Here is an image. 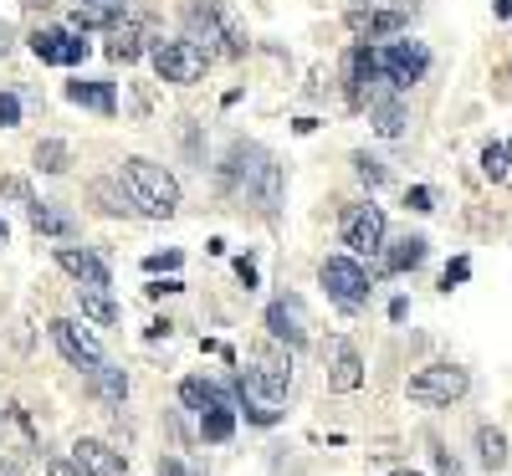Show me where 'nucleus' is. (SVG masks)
Segmentation results:
<instances>
[{"label":"nucleus","mask_w":512,"mask_h":476,"mask_svg":"<svg viewBox=\"0 0 512 476\" xmlns=\"http://www.w3.org/2000/svg\"><path fill=\"white\" fill-rule=\"evenodd\" d=\"M287 389H292V349L277 338L256 343L246 354V369L236 374V400H241L246 420L251 425H277Z\"/></svg>","instance_id":"nucleus-1"},{"label":"nucleus","mask_w":512,"mask_h":476,"mask_svg":"<svg viewBox=\"0 0 512 476\" xmlns=\"http://www.w3.org/2000/svg\"><path fill=\"white\" fill-rule=\"evenodd\" d=\"M118 180H123V190H128V200H134V210H144V215H154V221H169V215L180 210V180L169 175L164 164H154V159H144V154H134V159H123V169H118Z\"/></svg>","instance_id":"nucleus-2"},{"label":"nucleus","mask_w":512,"mask_h":476,"mask_svg":"<svg viewBox=\"0 0 512 476\" xmlns=\"http://www.w3.org/2000/svg\"><path fill=\"white\" fill-rule=\"evenodd\" d=\"M185 41H195V47L216 62V57H246V31L236 26V16L231 11H221L216 0H190L185 6Z\"/></svg>","instance_id":"nucleus-3"},{"label":"nucleus","mask_w":512,"mask_h":476,"mask_svg":"<svg viewBox=\"0 0 512 476\" xmlns=\"http://www.w3.org/2000/svg\"><path fill=\"white\" fill-rule=\"evenodd\" d=\"M318 282H323V292H328L344 313H359L364 302H369V292H374L369 272L354 262V256H328V262L318 267Z\"/></svg>","instance_id":"nucleus-4"},{"label":"nucleus","mask_w":512,"mask_h":476,"mask_svg":"<svg viewBox=\"0 0 512 476\" xmlns=\"http://www.w3.org/2000/svg\"><path fill=\"white\" fill-rule=\"evenodd\" d=\"M466 389H472V374L456 369V364H425V369L410 374V400L415 405H431V410L456 405Z\"/></svg>","instance_id":"nucleus-5"},{"label":"nucleus","mask_w":512,"mask_h":476,"mask_svg":"<svg viewBox=\"0 0 512 476\" xmlns=\"http://www.w3.org/2000/svg\"><path fill=\"white\" fill-rule=\"evenodd\" d=\"M205 67H210V57L195 47V41H159L154 47V72H159V82H175V88H190V82H200L205 77Z\"/></svg>","instance_id":"nucleus-6"},{"label":"nucleus","mask_w":512,"mask_h":476,"mask_svg":"<svg viewBox=\"0 0 512 476\" xmlns=\"http://www.w3.org/2000/svg\"><path fill=\"white\" fill-rule=\"evenodd\" d=\"M267 333L277 343H287V349H303V343L313 338V318H308V302L297 292H282L267 302Z\"/></svg>","instance_id":"nucleus-7"},{"label":"nucleus","mask_w":512,"mask_h":476,"mask_svg":"<svg viewBox=\"0 0 512 476\" xmlns=\"http://www.w3.org/2000/svg\"><path fill=\"white\" fill-rule=\"evenodd\" d=\"M384 231H390V221H384V210L374 200L344 210V246L354 256H379L384 251Z\"/></svg>","instance_id":"nucleus-8"},{"label":"nucleus","mask_w":512,"mask_h":476,"mask_svg":"<svg viewBox=\"0 0 512 476\" xmlns=\"http://www.w3.org/2000/svg\"><path fill=\"white\" fill-rule=\"evenodd\" d=\"M52 343L62 349L67 364H77L82 374H93L103 364V343L88 323H72V318H52Z\"/></svg>","instance_id":"nucleus-9"},{"label":"nucleus","mask_w":512,"mask_h":476,"mask_svg":"<svg viewBox=\"0 0 512 476\" xmlns=\"http://www.w3.org/2000/svg\"><path fill=\"white\" fill-rule=\"evenodd\" d=\"M431 67V52L420 47V41H390V47L379 52V72L395 82V88H415Z\"/></svg>","instance_id":"nucleus-10"},{"label":"nucleus","mask_w":512,"mask_h":476,"mask_svg":"<svg viewBox=\"0 0 512 476\" xmlns=\"http://www.w3.org/2000/svg\"><path fill=\"white\" fill-rule=\"evenodd\" d=\"M364 384V359L349 338H333L328 343V389L333 395H354V389Z\"/></svg>","instance_id":"nucleus-11"},{"label":"nucleus","mask_w":512,"mask_h":476,"mask_svg":"<svg viewBox=\"0 0 512 476\" xmlns=\"http://www.w3.org/2000/svg\"><path fill=\"white\" fill-rule=\"evenodd\" d=\"M57 267H62L77 287H108V282H113L108 262H103L98 251H88V246H57Z\"/></svg>","instance_id":"nucleus-12"},{"label":"nucleus","mask_w":512,"mask_h":476,"mask_svg":"<svg viewBox=\"0 0 512 476\" xmlns=\"http://www.w3.org/2000/svg\"><path fill=\"white\" fill-rule=\"evenodd\" d=\"M72 461H77L82 476H128L123 451H113L108 441H77L72 446Z\"/></svg>","instance_id":"nucleus-13"},{"label":"nucleus","mask_w":512,"mask_h":476,"mask_svg":"<svg viewBox=\"0 0 512 476\" xmlns=\"http://www.w3.org/2000/svg\"><path fill=\"white\" fill-rule=\"evenodd\" d=\"M379 77V52L369 47V41H359V47L349 52V108H364L369 103V82Z\"/></svg>","instance_id":"nucleus-14"},{"label":"nucleus","mask_w":512,"mask_h":476,"mask_svg":"<svg viewBox=\"0 0 512 476\" xmlns=\"http://www.w3.org/2000/svg\"><path fill=\"white\" fill-rule=\"evenodd\" d=\"M180 405L195 410V415H205V410H236L226 389H221V384H210V379H200V374L180 384Z\"/></svg>","instance_id":"nucleus-15"},{"label":"nucleus","mask_w":512,"mask_h":476,"mask_svg":"<svg viewBox=\"0 0 512 476\" xmlns=\"http://www.w3.org/2000/svg\"><path fill=\"white\" fill-rule=\"evenodd\" d=\"M349 26L359 31V36H369V41H379V36H400L405 26H410V16L405 11H349Z\"/></svg>","instance_id":"nucleus-16"},{"label":"nucleus","mask_w":512,"mask_h":476,"mask_svg":"<svg viewBox=\"0 0 512 476\" xmlns=\"http://www.w3.org/2000/svg\"><path fill=\"white\" fill-rule=\"evenodd\" d=\"M67 98L77 103V108H93V113H103V118H113L118 113V93H113V82H67Z\"/></svg>","instance_id":"nucleus-17"},{"label":"nucleus","mask_w":512,"mask_h":476,"mask_svg":"<svg viewBox=\"0 0 512 476\" xmlns=\"http://www.w3.org/2000/svg\"><path fill=\"white\" fill-rule=\"evenodd\" d=\"M149 52V31L144 26H134V21H123V26H113V36H108V57L113 62H139Z\"/></svg>","instance_id":"nucleus-18"},{"label":"nucleus","mask_w":512,"mask_h":476,"mask_svg":"<svg viewBox=\"0 0 512 476\" xmlns=\"http://www.w3.org/2000/svg\"><path fill=\"white\" fill-rule=\"evenodd\" d=\"M88 379H93V395H98L108 410H118V405L128 400V374H123V369H113L108 359H103V364H98Z\"/></svg>","instance_id":"nucleus-19"},{"label":"nucleus","mask_w":512,"mask_h":476,"mask_svg":"<svg viewBox=\"0 0 512 476\" xmlns=\"http://www.w3.org/2000/svg\"><path fill=\"white\" fill-rule=\"evenodd\" d=\"M77 308H82V318H93L98 328L118 323V302L108 297V287H77Z\"/></svg>","instance_id":"nucleus-20"},{"label":"nucleus","mask_w":512,"mask_h":476,"mask_svg":"<svg viewBox=\"0 0 512 476\" xmlns=\"http://www.w3.org/2000/svg\"><path fill=\"white\" fill-rule=\"evenodd\" d=\"M88 195H93V205L103 210V215H134V200H128V190H123V180H93L88 185Z\"/></svg>","instance_id":"nucleus-21"},{"label":"nucleus","mask_w":512,"mask_h":476,"mask_svg":"<svg viewBox=\"0 0 512 476\" xmlns=\"http://www.w3.org/2000/svg\"><path fill=\"white\" fill-rule=\"evenodd\" d=\"M26 215H31L36 236H72V215L52 210V200H31V205H26Z\"/></svg>","instance_id":"nucleus-22"},{"label":"nucleus","mask_w":512,"mask_h":476,"mask_svg":"<svg viewBox=\"0 0 512 476\" xmlns=\"http://www.w3.org/2000/svg\"><path fill=\"white\" fill-rule=\"evenodd\" d=\"M31 159H36L41 175H67V169H72V144H62V139H41V144L31 149Z\"/></svg>","instance_id":"nucleus-23"},{"label":"nucleus","mask_w":512,"mask_h":476,"mask_svg":"<svg viewBox=\"0 0 512 476\" xmlns=\"http://www.w3.org/2000/svg\"><path fill=\"white\" fill-rule=\"evenodd\" d=\"M425 246H431L425 236H405V241H395L390 251H384V267H390V272H410V267H420V262H425Z\"/></svg>","instance_id":"nucleus-24"},{"label":"nucleus","mask_w":512,"mask_h":476,"mask_svg":"<svg viewBox=\"0 0 512 476\" xmlns=\"http://www.w3.org/2000/svg\"><path fill=\"white\" fill-rule=\"evenodd\" d=\"M123 16V0H77V26L88 31V26H113Z\"/></svg>","instance_id":"nucleus-25"},{"label":"nucleus","mask_w":512,"mask_h":476,"mask_svg":"<svg viewBox=\"0 0 512 476\" xmlns=\"http://www.w3.org/2000/svg\"><path fill=\"white\" fill-rule=\"evenodd\" d=\"M477 451H482V466L487 471H502L507 466V436L497 425H477Z\"/></svg>","instance_id":"nucleus-26"},{"label":"nucleus","mask_w":512,"mask_h":476,"mask_svg":"<svg viewBox=\"0 0 512 476\" xmlns=\"http://www.w3.org/2000/svg\"><path fill=\"white\" fill-rule=\"evenodd\" d=\"M374 113V134H384V139H400V128H405V108L400 103H369Z\"/></svg>","instance_id":"nucleus-27"},{"label":"nucleus","mask_w":512,"mask_h":476,"mask_svg":"<svg viewBox=\"0 0 512 476\" xmlns=\"http://www.w3.org/2000/svg\"><path fill=\"white\" fill-rule=\"evenodd\" d=\"M507 169H512V144H507V139L487 144V149H482V175H487V180H507Z\"/></svg>","instance_id":"nucleus-28"},{"label":"nucleus","mask_w":512,"mask_h":476,"mask_svg":"<svg viewBox=\"0 0 512 476\" xmlns=\"http://www.w3.org/2000/svg\"><path fill=\"white\" fill-rule=\"evenodd\" d=\"M231 430H236V410H205L200 415V436L205 441H231Z\"/></svg>","instance_id":"nucleus-29"},{"label":"nucleus","mask_w":512,"mask_h":476,"mask_svg":"<svg viewBox=\"0 0 512 476\" xmlns=\"http://www.w3.org/2000/svg\"><path fill=\"white\" fill-rule=\"evenodd\" d=\"M31 52H36L41 62H57V67H62V52H67V31H36V36H31Z\"/></svg>","instance_id":"nucleus-30"},{"label":"nucleus","mask_w":512,"mask_h":476,"mask_svg":"<svg viewBox=\"0 0 512 476\" xmlns=\"http://www.w3.org/2000/svg\"><path fill=\"white\" fill-rule=\"evenodd\" d=\"M354 175H359L369 190H379L384 180H390V169H384L379 159H369V154H354Z\"/></svg>","instance_id":"nucleus-31"},{"label":"nucleus","mask_w":512,"mask_h":476,"mask_svg":"<svg viewBox=\"0 0 512 476\" xmlns=\"http://www.w3.org/2000/svg\"><path fill=\"white\" fill-rule=\"evenodd\" d=\"M0 195L16 200V205H31V200H36V195H31V185H26L21 175H6V180H0Z\"/></svg>","instance_id":"nucleus-32"},{"label":"nucleus","mask_w":512,"mask_h":476,"mask_svg":"<svg viewBox=\"0 0 512 476\" xmlns=\"http://www.w3.org/2000/svg\"><path fill=\"white\" fill-rule=\"evenodd\" d=\"M405 205H410L415 215H431V210H436V195L425 190V185H410V190H405Z\"/></svg>","instance_id":"nucleus-33"},{"label":"nucleus","mask_w":512,"mask_h":476,"mask_svg":"<svg viewBox=\"0 0 512 476\" xmlns=\"http://www.w3.org/2000/svg\"><path fill=\"white\" fill-rule=\"evenodd\" d=\"M16 123H21V98L0 93V128H16Z\"/></svg>","instance_id":"nucleus-34"},{"label":"nucleus","mask_w":512,"mask_h":476,"mask_svg":"<svg viewBox=\"0 0 512 476\" xmlns=\"http://www.w3.org/2000/svg\"><path fill=\"white\" fill-rule=\"evenodd\" d=\"M466 277H472V262H466V256H456V262L446 267V277H441V287L451 292V287H456V282H466Z\"/></svg>","instance_id":"nucleus-35"},{"label":"nucleus","mask_w":512,"mask_h":476,"mask_svg":"<svg viewBox=\"0 0 512 476\" xmlns=\"http://www.w3.org/2000/svg\"><path fill=\"white\" fill-rule=\"evenodd\" d=\"M154 476H195L180 456H159V466H154Z\"/></svg>","instance_id":"nucleus-36"},{"label":"nucleus","mask_w":512,"mask_h":476,"mask_svg":"<svg viewBox=\"0 0 512 476\" xmlns=\"http://www.w3.org/2000/svg\"><path fill=\"white\" fill-rule=\"evenodd\" d=\"M82 57H88V41H82V36H67V52H62V67H77Z\"/></svg>","instance_id":"nucleus-37"},{"label":"nucleus","mask_w":512,"mask_h":476,"mask_svg":"<svg viewBox=\"0 0 512 476\" xmlns=\"http://www.w3.org/2000/svg\"><path fill=\"white\" fill-rule=\"evenodd\" d=\"M180 262H185V256H180V251H164V256H149V262H144V267H149V272H175Z\"/></svg>","instance_id":"nucleus-38"},{"label":"nucleus","mask_w":512,"mask_h":476,"mask_svg":"<svg viewBox=\"0 0 512 476\" xmlns=\"http://www.w3.org/2000/svg\"><path fill=\"white\" fill-rule=\"evenodd\" d=\"M436 476H466V471H461V461H456L451 451H441V446H436Z\"/></svg>","instance_id":"nucleus-39"},{"label":"nucleus","mask_w":512,"mask_h":476,"mask_svg":"<svg viewBox=\"0 0 512 476\" xmlns=\"http://www.w3.org/2000/svg\"><path fill=\"white\" fill-rule=\"evenodd\" d=\"M41 476H82V471H77V461H62V456H57V461L41 466Z\"/></svg>","instance_id":"nucleus-40"},{"label":"nucleus","mask_w":512,"mask_h":476,"mask_svg":"<svg viewBox=\"0 0 512 476\" xmlns=\"http://www.w3.org/2000/svg\"><path fill=\"white\" fill-rule=\"evenodd\" d=\"M11 47H16V26H11V21H0V57H6Z\"/></svg>","instance_id":"nucleus-41"},{"label":"nucleus","mask_w":512,"mask_h":476,"mask_svg":"<svg viewBox=\"0 0 512 476\" xmlns=\"http://www.w3.org/2000/svg\"><path fill=\"white\" fill-rule=\"evenodd\" d=\"M236 277H241L246 287H256V267H251V256H241V262H236Z\"/></svg>","instance_id":"nucleus-42"},{"label":"nucleus","mask_w":512,"mask_h":476,"mask_svg":"<svg viewBox=\"0 0 512 476\" xmlns=\"http://www.w3.org/2000/svg\"><path fill=\"white\" fill-rule=\"evenodd\" d=\"M159 292H180V282L169 277V282H149V297H159Z\"/></svg>","instance_id":"nucleus-43"},{"label":"nucleus","mask_w":512,"mask_h":476,"mask_svg":"<svg viewBox=\"0 0 512 476\" xmlns=\"http://www.w3.org/2000/svg\"><path fill=\"white\" fill-rule=\"evenodd\" d=\"M497 16H502V21H512V0H497Z\"/></svg>","instance_id":"nucleus-44"},{"label":"nucleus","mask_w":512,"mask_h":476,"mask_svg":"<svg viewBox=\"0 0 512 476\" xmlns=\"http://www.w3.org/2000/svg\"><path fill=\"white\" fill-rule=\"evenodd\" d=\"M21 6H31V11H47V6H52V0H21Z\"/></svg>","instance_id":"nucleus-45"},{"label":"nucleus","mask_w":512,"mask_h":476,"mask_svg":"<svg viewBox=\"0 0 512 476\" xmlns=\"http://www.w3.org/2000/svg\"><path fill=\"white\" fill-rule=\"evenodd\" d=\"M11 241V226H6V215H0V246H6Z\"/></svg>","instance_id":"nucleus-46"},{"label":"nucleus","mask_w":512,"mask_h":476,"mask_svg":"<svg viewBox=\"0 0 512 476\" xmlns=\"http://www.w3.org/2000/svg\"><path fill=\"white\" fill-rule=\"evenodd\" d=\"M0 476H16V466H11V461H0Z\"/></svg>","instance_id":"nucleus-47"},{"label":"nucleus","mask_w":512,"mask_h":476,"mask_svg":"<svg viewBox=\"0 0 512 476\" xmlns=\"http://www.w3.org/2000/svg\"><path fill=\"white\" fill-rule=\"evenodd\" d=\"M395 476H415V471H395Z\"/></svg>","instance_id":"nucleus-48"}]
</instances>
